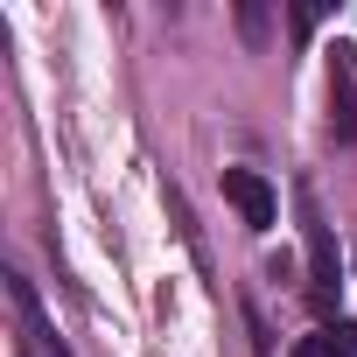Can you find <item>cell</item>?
Here are the masks:
<instances>
[{"instance_id":"cell-1","label":"cell","mask_w":357,"mask_h":357,"mask_svg":"<svg viewBox=\"0 0 357 357\" xmlns=\"http://www.w3.org/2000/svg\"><path fill=\"white\" fill-rule=\"evenodd\" d=\"M294 211H301V238H308V294H315V308H329V301H336V238H329V225H322L308 183L294 190Z\"/></svg>"},{"instance_id":"cell-2","label":"cell","mask_w":357,"mask_h":357,"mask_svg":"<svg viewBox=\"0 0 357 357\" xmlns=\"http://www.w3.org/2000/svg\"><path fill=\"white\" fill-rule=\"evenodd\" d=\"M0 280H8V301H15V322H22V357H70V350L56 343V329H50L36 287H29L22 273H0Z\"/></svg>"},{"instance_id":"cell-3","label":"cell","mask_w":357,"mask_h":357,"mask_svg":"<svg viewBox=\"0 0 357 357\" xmlns=\"http://www.w3.org/2000/svg\"><path fill=\"white\" fill-rule=\"evenodd\" d=\"M329 140H357V50H329Z\"/></svg>"},{"instance_id":"cell-4","label":"cell","mask_w":357,"mask_h":357,"mask_svg":"<svg viewBox=\"0 0 357 357\" xmlns=\"http://www.w3.org/2000/svg\"><path fill=\"white\" fill-rule=\"evenodd\" d=\"M225 204H231L252 231H266V225L280 218V204H273V190H266L259 168H225Z\"/></svg>"},{"instance_id":"cell-5","label":"cell","mask_w":357,"mask_h":357,"mask_svg":"<svg viewBox=\"0 0 357 357\" xmlns=\"http://www.w3.org/2000/svg\"><path fill=\"white\" fill-rule=\"evenodd\" d=\"M287 357H343V336H336V329H315V336H301Z\"/></svg>"},{"instance_id":"cell-6","label":"cell","mask_w":357,"mask_h":357,"mask_svg":"<svg viewBox=\"0 0 357 357\" xmlns=\"http://www.w3.org/2000/svg\"><path fill=\"white\" fill-rule=\"evenodd\" d=\"M238 29L259 43V36H266V8H238Z\"/></svg>"},{"instance_id":"cell-7","label":"cell","mask_w":357,"mask_h":357,"mask_svg":"<svg viewBox=\"0 0 357 357\" xmlns=\"http://www.w3.org/2000/svg\"><path fill=\"white\" fill-rule=\"evenodd\" d=\"M315 22H322V8H294V15H287V29H294V36H308Z\"/></svg>"},{"instance_id":"cell-8","label":"cell","mask_w":357,"mask_h":357,"mask_svg":"<svg viewBox=\"0 0 357 357\" xmlns=\"http://www.w3.org/2000/svg\"><path fill=\"white\" fill-rule=\"evenodd\" d=\"M336 336H343V357H357V329H350V322H336Z\"/></svg>"}]
</instances>
